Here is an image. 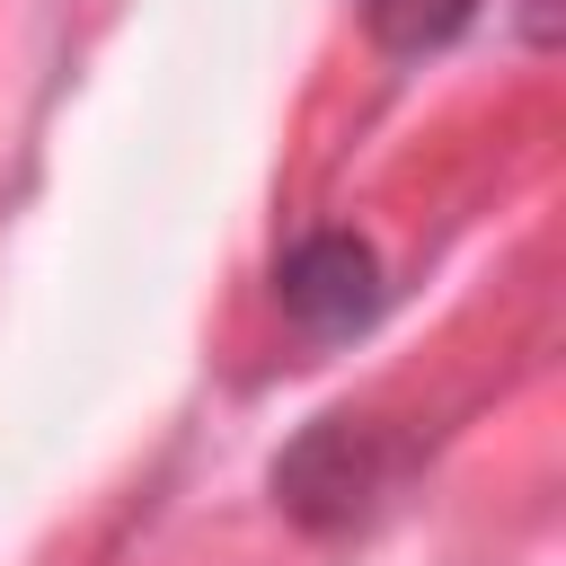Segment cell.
Instances as JSON below:
<instances>
[{"label": "cell", "mask_w": 566, "mask_h": 566, "mask_svg": "<svg viewBox=\"0 0 566 566\" xmlns=\"http://www.w3.org/2000/svg\"><path fill=\"white\" fill-rule=\"evenodd\" d=\"M380 478H389V451H380V433L354 424V416L310 424V433L274 460V495H283L301 522H354V513L380 495Z\"/></svg>", "instance_id": "6da1fadb"}, {"label": "cell", "mask_w": 566, "mask_h": 566, "mask_svg": "<svg viewBox=\"0 0 566 566\" xmlns=\"http://www.w3.org/2000/svg\"><path fill=\"white\" fill-rule=\"evenodd\" d=\"M478 0H363V27L389 44V53H433L469 27Z\"/></svg>", "instance_id": "3957f363"}, {"label": "cell", "mask_w": 566, "mask_h": 566, "mask_svg": "<svg viewBox=\"0 0 566 566\" xmlns=\"http://www.w3.org/2000/svg\"><path fill=\"white\" fill-rule=\"evenodd\" d=\"M274 292L310 336H345V327H363L380 310V265H371V248L354 230H318L274 265Z\"/></svg>", "instance_id": "7a4b0ae2"}]
</instances>
